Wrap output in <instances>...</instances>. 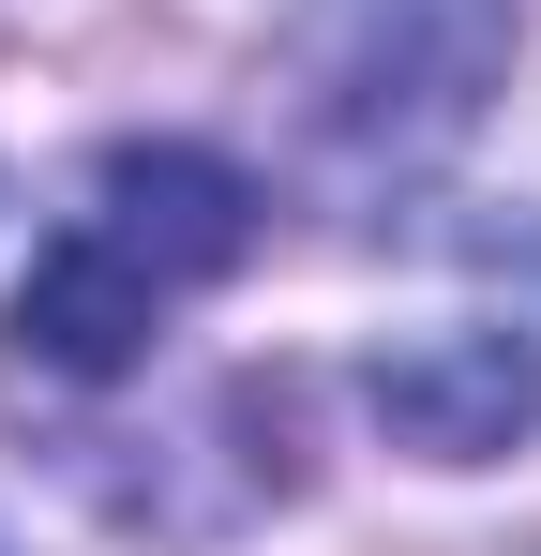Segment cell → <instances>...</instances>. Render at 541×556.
Here are the masks:
<instances>
[{
  "instance_id": "6da1fadb",
  "label": "cell",
  "mask_w": 541,
  "mask_h": 556,
  "mask_svg": "<svg viewBox=\"0 0 541 556\" xmlns=\"http://www.w3.org/2000/svg\"><path fill=\"white\" fill-rule=\"evenodd\" d=\"M241 241H256V181L226 151H180V136L90 151L30 241V271H15V362H46V376L151 362V331L196 286L241 271Z\"/></svg>"
},
{
  "instance_id": "7a4b0ae2",
  "label": "cell",
  "mask_w": 541,
  "mask_h": 556,
  "mask_svg": "<svg viewBox=\"0 0 541 556\" xmlns=\"http://www.w3.org/2000/svg\"><path fill=\"white\" fill-rule=\"evenodd\" d=\"M361 406L422 466H496L541 437V211L466 226L451 286L361 362Z\"/></svg>"
},
{
  "instance_id": "3957f363",
  "label": "cell",
  "mask_w": 541,
  "mask_h": 556,
  "mask_svg": "<svg viewBox=\"0 0 541 556\" xmlns=\"http://www.w3.org/2000/svg\"><path fill=\"white\" fill-rule=\"evenodd\" d=\"M496 61H512V0H347L331 61H316V121L361 166H422L481 121Z\"/></svg>"
}]
</instances>
